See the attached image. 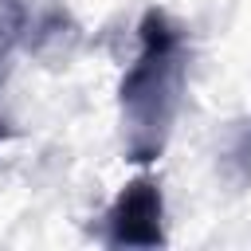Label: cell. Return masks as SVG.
Instances as JSON below:
<instances>
[{
	"instance_id": "6da1fadb",
	"label": "cell",
	"mask_w": 251,
	"mask_h": 251,
	"mask_svg": "<svg viewBox=\"0 0 251 251\" xmlns=\"http://www.w3.org/2000/svg\"><path fill=\"white\" fill-rule=\"evenodd\" d=\"M188 78V35L165 8H145L137 24V59L118 82L126 157L149 165L165 153Z\"/></svg>"
},
{
	"instance_id": "7a4b0ae2",
	"label": "cell",
	"mask_w": 251,
	"mask_h": 251,
	"mask_svg": "<svg viewBox=\"0 0 251 251\" xmlns=\"http://www.w3.org/2000/svg\"><path fill=\"white\" fill-rule=\"evenodd\" d=\"M102 239L106 247H165V196L157 176L141 173L114 196L102 220Z\"/></svg>"
},
{
	"instance_id": "3957f363",
	"label": "cell",
	"mask_w": 251,
	"mask_h": 251,
	"mask_svg": "<svg viewBox=\"0 0 251 251\" xmlns=\"http://www.w3.org/2000/svg\"><path fill=\"white\" fill-rule=\"evenodd\" d=\"M20 39V16H16V4L12 0H0V67L12 51V43Z\"/></svg>"
},
{
	"instance_id": "277c9868",
	"label": "cell",
	"mask_w": 251,
	"mask_h": 251,
	"mask_svg": "<svg viewBox=\"0 0 251 251\" xmlns=\"http://www.w3.org/2000/svg\"><path fill=\"white\" fill-rule=\"evenodd\" d=\"M231 165H239V176H243V180L251 176V122H247V129L239 133V141L231 145Z\"/></svg>"
}]
</instances>
